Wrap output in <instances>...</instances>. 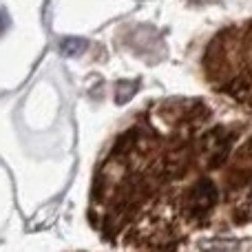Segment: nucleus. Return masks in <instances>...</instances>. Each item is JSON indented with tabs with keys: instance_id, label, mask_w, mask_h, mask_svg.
Segmentation results:
<instances>
[{
	"instance_id": "nucleus-1",
	"label": "nucleus",
	"mask_w": 252,
	"mask_h": 252,
	"mask_svg": "<svg viewBox=\"0 0 252 252\" xmlns=\"http://www.w3.org/2000/svg\"><path fill=\"white\" fill-rule=\"evenodd\" d=\"M87 221L120 252L252 241V118L197 95L146 102L97 157Z\"/></svg>"
},
{
	"instance_id": "nucleus-2",
	"label": "nucleus",
	"mask_w": 252,
	"mask_h": 252,
	"mask_svg": "<svg viewBox=\"0 0 252 252\" xmlns=\"http://www.w3.org/2000/svg\"><path fill=\"white\" fill-rule=\"evenodd\" d=\"M199 75L221 104L252 118V18L210 35L199 53Z\"/></svg>"
},
{
	"instance_id": "nucleus-3",
	"label": "nucleus",
	"mask_w": 252,
	"mask_h": 252,
	"mask_svg": "<svg viewBox=\"0 0 252 252\" xmlns=\"http://www.w3.org/2000/svg\"><path fill=\"white\" fill-rule=\"evenodd\" d=\"M206 252H252V246H246L241 250H235V248H226V250H219V248H208Z\"/></svg>"
}]
</instances>
